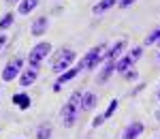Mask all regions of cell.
I'll list each match as a JSON object with an SVG mask.
<instances>
[{
    "label": "cell",
    "instance_id": "cell-3",
    "mask_svg": "<svg viewBox=\"0 0 160 139\" xmlns=\"http://www.w3.org/2000/svg\"><path fill=\"white\" fill-rule=\"evenodd\" d=\"M102 51H105V45H98V47H92V49L88 51L86 56L81 58V62H79V66H81V71H90V69H94V66H98V62L105 58L102 56Z\"/></svg>",
    "mask_w": 160,
    "mask_h": 139
},
{
    "label": "cell",
    "instance_id": "cell-28",
    "mask_svg": "<svg viewBox=\"0 0 160 139\" xmlns=\"http://www.w3.org/2000/svg\"><path fill=\"white\" fill-rule=\"evenodd\" d=\"M158 43H160V41H158Z\"/></svg>",
    "mask_w": 160,
    "mask_h": 139
},
{
    "label": "cell",
    "instance_id": "cell-21",
    "mask_svg": "<svg viewBox=\"0 0 160 139\" xmlns=\"http://www.w3.org/2000/svg\"><path fill=\"white\" fill-rule=\"evenodd\" d=\"M105 120H107V118H105V116H96V118H94V120H92V126H94V128H98L100 124H102V122H105Z\"/></svg>",
    "mask_w": 160,
    "mask_h": 139
},
{
    "label": "cell",
    "instance_id": "cell-24",
    "mask_svg": "<svg viewBox=\"0 0 160 139\" xmlns=\"http://www.w3.org/2000/svg\"><path fill=\"white\" fill-rule=\"evenodd\" d=\"M4 43H7V37H4V34H0V47H2Z\"/></svg>",
    "mask_w": 160,
    "mask_h": 139
},
{
    "label": "cell",
    "instance_id": "cell-17",
    "mask_svg": "<svg viewBox=\"0 0 160 139\" xmlns=\"http://www.w3.org/2000/svg\"><path fill=\"white\" fill-rule=\"evenodd\" d=\"M37 139H51V124H41L37 131Z\"/></svg>",
    "mask_w": 160,
    "mask_h": 139
},
{
    "label": "cell",
    "instance_id": "cell-13",
    "mask_svg": "<svg viewBox=\"0 0 160 139\" xmlns=\"http://www.w3.org/2000/svg\"><path fill=\"white\" fill-rule=\"evenodd\" d=\"M122 49H126V41H124V39H122V41H118V43L105 54V58H107V60H118L120 54H122Z\"/></svg>",
    "mask_w": 160,
    "mask_h": 139
},
{
    "label": "cell",
    "instance_id": "cell-19",
    "mask_svg": "<svg viewBox=\"0 0 160 139\" xmlns=\"http://www.w3.org/2000/svg\"><path fill=\"white\" fill-rule=\"evenodd\" d=\"M158 41H160V28H156V30L145 39V45H154V43H158Z\"/></svg>",
    "mask_w": 160,
    "mask_h": 139
},
{
    "label": "cell",
    "instance_id": "cell-4",
    "mask_svg": "<svg viewBox=\"0 0 160 139\" xmlns=\"http://www.w3.org/2000/svg\"><path fill=\"white\" fill-rule=\"evenodd\" d=\"M75 58H77V54L73 49H62V54L53 60V73H64L66 69H71V64L75 62Z\"/></svg>",
    "mask_w": 160,
    "mask_h": 139
},
{
    "label": "cell",
    "instance_id": "cell-8",
    "mask_svg": "<svg viewBox=\"0 0 160 139\" xmlns=\"http://www.w3.org/2000/svg\"><path fill=\"white\" fill-rule=\"evenodd\" d=\"M141 133H143V122L135 120V122H130V124L126 126L122 139H139V135H141Z\"/></svg>",
    "mask_w": 160,
    "mask_h": 139
},
{
    "label": "cell",
    "instance_id": "cell-14",
    "mask_svg": "<svg viewBox=\"0 0 160 139\" xmlns=\"http://www.w3.org/2000/svg\"><path fill=\"white\" fill-rule=\"evenodd\" d=\"M37 7H38V0H22L17 11H19V15H30Z\"/></svg>",
    "mask_w": 160,
    "mask_h": 139
},
{
    "label": "cell",
    "instance_id": "cell-7",
    "mask_svg": "<svg viewBox=\"0 0 160 139\" xmlns=\"http://www.w3.org/2000/svg\"><path fill=\"white\" fill-rule=\"evenodd\" d=\"M81 73V66H75V69H66L64 73H60V77H58V81H56V86H53V92H60L62 86L66 84V81H71V79H75V77Z\"/></svg>",
    "mask_w": 160,
    "mask_h": 139
},
{
    "label": "cell",
    "instance_id": "cell-9",
    "mask_svg": "<svg viewBox=\"0 0 160 139\" xmlns=\"http://www.w3.org/2000/svg\"><path fill=\"white\" fill-rule=\"evenodd\" d=\"M47 26H49V19H47L45 15H43V17H37V19H34V24H32V28H30L32 37H41V34H45Z\"/></svg>",
    "mask_w": 160,
    "mask_h": 139
},
{
    "label": "cell",
    "instance_id": "cell-12",
    "mask_svg": "<svg viewBox=\"0 0 160 139\" xmlns=\"http://www.w3.org/2000/svg\"><path fill=\"white\" fill-rule=\"evenodd\" d=\"M120 0H98L94 7H92V13L94 15H100V13H105V11H109L111 7H115Z\"/></svg>",
    "mask_w": 160,
    "mask_h": 139
},
{
    "label": "cell",
    "instance_id": "cell-27",
    "mask_svg": "<svg viewBox=\"0 0 160 139\" xmlns=\"http://www.w3.org/2000/svg\"><path fill=\"white\" fill-rule=\"evenodd\" d=\"M158 60H160V56H158Z\"/></svg>",
    "mask_w": 160,
    "mask_h": 139
},
{
    "label": "cell",
    "instance_id": "cell-15",
    "mask_svg": "<svg viewBox=\"0 0 160 139\" xmlns=\"http://www.w3.org/2000/svg\"><path fill=\"white\" fill-rule=\"evenodd\" d=\"M13 103H15L19 109H28V107H30V96L24 94V92H22V94H15V96H13Z\"/></svg>",
    "mask_w": 160,
    "mask_h": 139
},
{
    "label": "cell",
    "instance_id": "cell-1",
    "mask_svg": "<svg viewBox=\"0 0 160 139\" xmlns=\"http://www.w3.org/2000/svg\"><path fill=\"white\" fill-rule=\"evenodd\" d=\"M79 114H81V92L77 90V92L71 94V99L64 103V107H62V124L66 128L75 126Z\"/></svg>",
    "mask_w": 160,
    "mask_h": 139
},
{
    "label": "cell",
    "instance_id": "cell-10",
    "mask_svg": "<svg viewBox=\"0 0 160 139\" xmlns=\"http://www.w3.org/2000/svg\"><path fill=\"white\" fill-rule=\"evenodd\" d=\"M96 103H98V99L94 92H83L81 94V111H92L96 107Z\"/></svg>",
    "mask_w": 160,
    "mask_h": 139
},
{
    "label": "cell",
    "instance_id": "cell-6",
    "mask_svg": "<svg viewBox=\"0 0 160 139\" xmlns=\"http://www.w3.org/2000/svg\"><path fill=\"white\" fill-rule=\"evenodd\" d=\"M22 66H24V58H13L11 62H7L4 66V71H2V81H13L15 77L19 75V71H22Z\"/></svg>",
    "mask_w": 160,
    "mask_h": 139
},
{
    "label": "cell",
    "instance_id": "cell-16",
    "mask_svg": "<svg viewBox=\"0 0 160 139\" xmlns=\"http://www.w3.org/2000/svg\"><path fill=\"white\" fill-rule=\"evenodd\" d=\"M115 71V60H109V62L105 64V69H102V73L98 75V81H107L111 77V73Z\"/></svg>",
    "mask_w": 160,
    "mask_h": 139
},
{
    "label": "cell",
    "instance_id": "cell-26",
    "mask_svg": "<svg viewBox=\"0 0 160 139\" xmlns=\"http://www.w3.org/2000/svg\"><path fill=\"white\" fill-rule=\"evenodd\" d=\"M158 99H160V90H158Z\"/></svg>",
    "mask_w": 160,
    "mask_h": 139
},
{
    "label": "cell",
    "instance_id": "cell-20",
    "mask_svg": "<svg viewBox=\"0 0 160 139\" xmlns=\"http://www.w3.org/2000/svg\"><path fill=\"white\" fill-rule=\"evenodd\" d=\"M118 105H120L118 99H113V101L109 103V107H107V111H105V118H111V116L115 114V111H118Z\"/></svg>",
    "mask_w": 160,
    "mask_h": 139
},
{
    "label": "cell",
    "instance_id": "cell-23",
    "mask_svg": "<svg viewBox=\"0 0 160 139\" xmlns=\"http://www.w3.org/2000/svg\"><path fill=\"white\" fill-rule=\"evenodd\" d=\"M124 77H126V79H137V73H135V71H126Z\"/></svg>",
    "mask_w": 160,
    "mask_h": 139
},
{
    "label": "cell",
    "instance_id": "cell-2",
    "mask_svg": "<svg viewBox=\"0 0 160 139\" xmlns=\"http://www.w3.org/2000/svg\"><path fill=\"white\" fill-rule=\"evenodd\" d=\"M49 51H51V43H47V41L34 45V47L30 49V54H28V64H30V69H38L41 62L49 56Z\"/></svg>",
    "mask_w": 160,
    "mask_h": 139
},
{
    "label": "cell",
    "instance_id": "cell-18",
    "mask_svg": "<svg viewBox=\"0 0 160 139\" xmlns=\"http://www.w3.org/2000/svg\"><path fill=\"white\" fill-rule=\"evenodd\" d=\"M13 19H15V17H13V13H7V15L0 19V32H2V30H7L9 26H13Z\"/></svg>",
    "mask_w": 160,
    "mask_h": 139
},
{
    "label": "cell",
    "instance_id": "cell-11",
    "mask_svg": "<svg viewBox=\"0 0 160 139\" xmlns=\"http://www.w3.org/2000/svg\"><path fill=\"white\" fill-rule=\"evenodd\" d=\"M37 69H26L24 73H22V77H19V84H22V88H28V86H32L34 81H37Z\"/></svg>",
    "mask_w": 160,
    "mask_h": 139
},
{
    "label": "cell",
    "instance_id": "cell-5",
    "mask_svg": "<svg viewBox=\"0 0 160 139\" xmlns=\"http://www.w3.org/2000/svg\"><path fill=\"white\" fill-rule=\"evenodd\" d=\"M139 58H141V47H135L132 51H128L124 58L115 60V71H118V73H126V71H128V69H130Z\"/></svg>",
    "mask_w": 160,
    "mask_h": 139
},
{
    "label": "cell",
    "instance_id": "cell-22",
    "mask_svg": "<svg viewBox=\"0 0 160 139\" xmlns=\"http://www.w3.org/2000/svg\"><path fill=\"white\" fill-rule=\"evenodd\" d=\"M135 2H137V0H120L118 4H120L122 9H128V7H130V4H135Z\"/></svg>",
    "mask_w": 160,
    "mask_h": 139
},
{
    "label": "cell",
    "instance_id": "cell-25",
    "mask_svg": "<svg viewBox=\"0 0 160 139\" xmlns=\"http://www.w3.org/2000/svg\"><path fill=\"white\" fill-rule=\"evenodd\" d=\"M7 2H9V4H13V2H19V0H7Z\"/></svg>",
    "mask_w": 160,
    "mask_h": 139
}]
</instances>
